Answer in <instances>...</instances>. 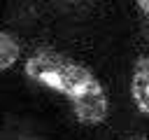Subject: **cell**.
<instances>
[{
	"label": "cell",
	"instance_id": "obj_2",
	"mask_svg": "<svg viewBox=\"0 0 149 140\" xmlns=\"http://www.w3.org/2000/svg\"><path fill=\"white\" fill-rule=\"evenodd\" d=\"M130 98L140 114L149 117V54L140 56L133 63L130 75Z\"/></svg>",
	"mask_w": 149,
	"mask_h": 140
},
{
	"label": "cell",
	"instance_id": "obj_1",
	"mask_svg": "<svg viewBox=\"0 0 149 140\" xmlns=\"http://www.w3.org/2000/svg\"><path fill=\"white\" fill-rule=\"evenodd\" d=\"M26 75L61 96L72 105L77 121L86 126H100L109 117V96L102 82L79 61L56 49H37L26 58Z\"/></svg>",
	"mask_w": 149,
	"mask_h": 140
},
{
	"label": "cell",
	"instance_id": "obj_3",
	"mask_svg": "<svg viewBox=\"0 0 149 140\" xmlns=\"http://www.w3.org/2000/svg\"><path fill=\"white\" fill-rule=\"evenodd\" d=\"M21 56V44L12 33L0 30V72L9 70Z\"/></svg>",
	"mask_w": 149,
	"mask_h": 140
},
{
	"label": "cell",
	"instance_id": "obj_4",
	"mask_svg": "<svg viewBox=\"0 0 149 140\" xmlns=\"http://www.w3.org/2000/svg\"><path fill=\"white\" fill-rule=\"evenodd\" d=\"M137 7H140V12H142V16L149 21V0H140V2H137Z\"/></svg>",
	"mask_w": 149,
	"mask_h": 140
},
{
	"label": "cell",
	"instance_id": "obj_5",
	"mask_svg": "<svg viewBox=\"0 0 149 140\" xmlns=\"http://www.w3.org/2000/svg\"><path fill=\"white\" fill-rule=\"evenodd\" d=\"M128 140H149V138H144V135H133V138H128Z\"/></svg>",
	"mask_w": 149,
	"mask_h": 140
}]
</instances>
